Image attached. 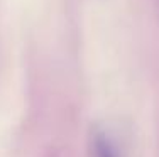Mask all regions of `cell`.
<instances>
[{
	"mask_svg": "<svg viewBox=\"0 0 159 157\" xmlns=\"http://www.w3.org/2000/svg\"><path fill=\"white\" fill-rule=\"evenodd\" d=\"M88 150L90 157H119L117 145L113 144L110 135L100 127L92 129L88 140Z\"/></svg>",
	"mask_w": 159,
	"mask_h": 157,
	"instance_id": "obj_1",
	"label": "cell"
}]
</instances>
